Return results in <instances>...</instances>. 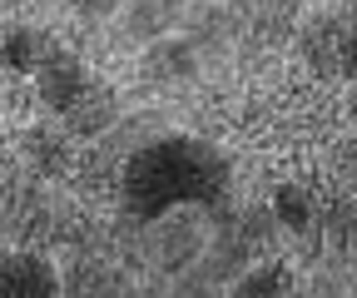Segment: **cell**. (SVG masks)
Listing matches in <instances>:
<instances>
[{"mask_svg":"<svg viewBox=\"0 0 357 298\" xmlns=\"http://www.w3.org/2000/svg\"><path fill=\"white\" fill-rule=\"evenodd\" d=\"M0 288L10 298H50V293H60V274H55V264L45 259V253L10 248L6 264H0Z\"/></svg>","mask_w":357,"mask_h":298,"instance_id":"obj_10","label":"cell"},{"mask_svg":"<svg viewBox=\"0 0 357 298\" xmlns=\"http://www.w3.org/2000/svg\"><path fill=\"white\" fill-rule=\"evenodd\" d=\"M20 159L35 169L40 179H70L75 174V135L65 130V119H35L20 130Z\"/></svg>","mask_w":357,"mask_h":298,"instance_id":"obj_4","label":"cell"},{"mask_svg":"<svg viewBox=\"0 0 357 298\" xmlns=\"http://www.w3.org/2000/svg\"><path fill=\"white\" fill-rule=\"evenodd\" d=\"M229 189V159L213 144H199L189 135H169L144 144L124 164L119 199L139 224H154L178 204H213Z\"/></svg>","mask_w":357,"mask_h":298,"instance_id":"obj_1","label":"cell"},{"mask_svg":"<svg viewBox=\"0 0 357 298\" xmlns=\"http://www.w3.org/2000/svg\"><path fill=\"white\" fill-rule=\"evenodd\" d=\"M189 15V0H124V35L129 40H144V45H154V40L174 35L178 25H184Z\"/></svg>","mask_w":357,"mask_h":298,"instance_id":"obj_11","label":"cell"},{"mask_svg":"<svg viewBox=\"0 0 357 298\" xmlns=\"http://www.w3.org/2000/svg\"><path fill=\"white\" fill-rule=\"evenodd\" d=\"M199 65H204V55H199V45H194L184 30L154 40V45H144V55H139L144 80L159 84V90H169V84H189L199 75Z\"/></svg>","mask_w":357,"mask_h":298,"instance_id":"obj_6","label":"cell"},{"mask_svg":"<svg viewBox=\"0 0 357 298\" xmlns=\"http://www.w3.org/2000/svg\"><path fill=\"white\" fill-rule=\"evenodd\" d=\"M298 10H303V0H238V6H234V15H238V35L263 40V45L293 40V30H298Z\"/></svg>","mask_w":357,"mask_h":298,"instance_id":"obj_9","label":"cell"},{"mask_svg":"<svg viewBox=\"0 0 357 298\" xmlns=\"http://www.w3.org/2000/svg\"><path fill=\"white\" fill-rule=\"evenodd\" d=\"M184 35L199 45V55L223 50V45H229V40L238 35V15H234V10H218V6H189V15H184Z\"/></svg>","mask_w":357,"mask_h":298,"instance_id":"obj_12","label":"cell"},{"mask_svg":"<svg viewBox=\"0 0 357 298\" xmlns=\"http://www.w3.org/2000/svg\"><path fill=\"white\" fill-rule=\"evenodd\" d=\"M60 45L45 30H30V25H15L10 35H6V65L10 70H20V75H40V65L50 60Z\"/></svg>","mask_w":357,"mask_h":298,"instance_id":"obj_13","label":"cell"},{"mask_svg":"<svg viewBox=\"0 0 357 298\" xmlns=\"http://www.w3.org/2000/svg\"><path fill=\"white\" fill-rule=\"evenodd\" d=\"M328 179L342 194H357V135H347L328 149Z\"/></svg>","mask_w":357,"mask_h":298,"instance_id":"obj_15","label":"cell"},{"mask_svg":"<svg viewBox=\"0 0 357 298\" xmlns=\"http://www.w3.org/2000/svg\"><path fill=\"white\" fill-rule=\"evenodd\" d=\"M352 114H357V95H352Z\"/></svg>","mask_w":357,"mask_h":298,"instance_id":"obj_17","label":"cell"},{"mask_svg":"<svg viewBox=\"0 0 357 298\" xmlns=\"http://www.w3.org/2000/svg\"><path fill=\"white\" fill-rule=\"evenodd\" d=\"M75 6V15H84V20H114L119 10H124V0H70Z\"/></svg>","mask_w":357,"mask_h":298,"instance_id":"obj_16","label":"cell"},{"mask_svg":"<svg viewBox=\"0 0 357 298\" xmlns=\"http://www.w3.org/2000/svg\"><path fill=\"white\" fill-rule=\"evenodd\" d=\"M293 50L307 65V75L323 84L357 80V10H337V6L312 10L293 30Z\"/></svg>","mask_w":357,"mask_h":298,"instance_id":"obj_2","label":"cell"},{"mask_svg":"<svg viewBox=\"0 0 357 298\" xmlns=\"http://www.w3.org/2000/svg\"><path fill=\"white\" fill-rule=\"evenodd\" d=\"M293 269L288 264H253L234 278V293L238 298H273V293H293Z\"/></svg>","mask_w":357,"mask_h":298,"instance_id":"obj_14","label":"cell"},{"mask_svg":"<svg viewBox=\"0 0 357 298\" xmlns=\"http://www.w3.org/2000/svg\"><path fill=\"white\" fill-rule=\"evenodd\" d=\"M95 80L84 65H79V55H70V50H55L50 60L40 65V75H35V95H40V105L50 110L55 119L84 95V84Z\"/></svg>","mask_w":357,"mask_h":298,"instance_id":"obj_7","label":"cell"},{"mask_svg":"<svg viewBox=\"0 0 357 298\" xmlns=\"http://www.w3.org/2000/svg\"><path fill=\"white\" fill-rule=\"evenodd\" d=\"M60 119H65V130H70L75 140H100V135H109L114 124H119V95H114V84L89 80L84 95H79Z\"/></svg>","mask_w":357,"mask_h":298,"instance_id":"obj_8","label":"cell"},{"mask_svg":"<svg viewBox=\"0 0 357 298\" xmlns=\"http://www.w3.org/2000/svg\"><path fill=\"white\" fill-rule=\"evenodd\" d=\"M213 244V224L204 214V204H178L169 214L154 219V239H149V253L164 274H184L189 264L204 259V248Z\"/></svg>","mask_w":357,"mask_h":298,"instance_id":"obj_3","label":"cell"},{"mask_svg":"<svg viewBox=\"0 0 357 298\" xmlns=\"http://www.w3.org/2000/svg\"><path fill=\"white\" fill-rule=\"evenodd\" d=\"M328 194H333L328 169H323V174H298V179H288V184H278V189H273L278 229H288V234H307L312 224H318Z\"/></svg>","mask_w":357,"mask_h":298,"instance_id":"obj_5","label":"cell"}]
</instances>
